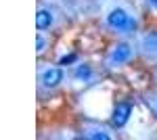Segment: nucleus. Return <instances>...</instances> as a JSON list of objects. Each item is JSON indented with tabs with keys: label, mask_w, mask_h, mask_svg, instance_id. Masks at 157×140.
Returning a JSON list of instances; mask_svg holds the SVG:
<instances>
[{
	"label": "nucleus",
	"mask_w": 157,
	"mask_h": 140,
	"mask_svg": "<svg viewBox=\"0 0 157 140\" xmlns=\"http://www.w3.org/2000/svg\"><path fill=\"white\" fill-rule=\"evenodd\" d=\"M52 48H55V32L36 29V57L44 59L52 52Z\"/></svg>",
	"instance_id": "nucleus-9"
},
{
	"label": "nucleus",
	"mask_w": 157,
	"mask_h": 140,
	"mask_svg": "<svg viewBox=\"0 0 157 140\" xmlns=\"http://www.w3.org/2000/svg\"><path fill=\"white\" fill-rule=\"evenodd\" d=\"M134 42L138 48V59L155 67L157 65V27H143L134 36Z\"/></svg>",
	"instance_id": "nucleus-7"
},
{
	"label": "nucleus",
	"mask_w": 157,
	"mask_h": 140,
	"mask_svg": "<svg viewBox=\"0 0 157 140\" xmlns=\"http://www.w3.org/2000/svg\"><path fill=\"white\" fill-rule=\"evenodd\" d=\"M78 138L84 140H115L117 138V130L113 128L111 123H103L97 119H90L84 117L80 123H78Z\"/></svg>",
	"instance_id": "nucleus-6"
},
{
	"label": "nucleus",
	"mask_w": 157,
	"mask_h": 140,
	"mask_svg": "<svg viewBox=\"0 0 157 140\" xmlns=\"http://www.w3.org/2000/svg\"><path fill=\"white\" fill-rule=\"evenodd\" d=\"M134 105H136L134 98H120L117 103H113L111 111H109V123L117 130V132H121V130L130 123L132 113H134Z\"/></svg>",
	"instance_id": "nucleus-8"
},
{
	"label": "nucleus",
	"mask_w": 157,
	"mask_h": 140,
	"mask_svg": "<svg viewBox=\"0 0 157 140\" xmlns=\"http://www.w3.org/2000/svg\"><path fill=\"white\" fill-rule=\"evenodd\" d=\"M138 2H140V11L157 15V0H138Z\"/></svg>",
	"instance_id": "nucleus-11"
},
{
	"label": "nucleus",
	"mask_w": 157,
	"mask_h": 140,
	"mask_svg": "<svg viewBox=\"0 0 157 140\" xmlns=\"http://www.w3.org/2000/svg\"><path fill=\"white\" fill-rule=\"evenodd\" d=\"M151 78H153V82L157 84V65H155V67H151Z\"/></svg>",
	"instance_id": "nucleus-12"
},
{
	"label": "nucleus",
	"mask_w": 157,
	"mask_h": 140,
	"mask_svg": "<svg viewBox=\"0 0 157 140\" xmlns=\"http://www.w3.org/2000/svg\"><path fill=\"white\" fill-rule=\"evenodd\" d=\"M98 27L111 40L134 38L143 27V11L132 0H105L98 13Z\"/></svg>",
	"instance_id": "nucleus-1"
},
{
	"label": "nucleus",
	"mask_w": 157,
	"mask_h": 140,
	"mask_svg": "<svg viewBox=\"0 0 157 140\" xmlns=\"http://www.w3.org/2000/svg\"><path fill=\"white\" fill-rule=\"evenodd\" d=\"M136 61H138V48L134 38H124V40H113L107 46V50L101 57V67L109 73H117L128 69Z\"/></svg>",
	"instance_id": "nucleus-3"
},
{
	"label": "nucleus",
	"mask_w": 157,
	"mask_h": 140,
	"mask_svg": "<svg viewBox=\"0 0 157 140\" xmlns=\"http://www.w3.org/2000/svg\"><path fill=\"white\" fill-rule=\"evenodd\" d=\"M140 100L145 103V107L149 109V113L153 115V119L157 121V84L151 88H145L140 94Z\"/></svg>",
	"instance_id": "nucleus-10"
},
{
	"label": "nucleus",
	"mask_w": 157,
	"mask_h": 140,
	"mask_svg": "<svg viewBox=\"0 0 157 140\" xmlns=\"http://www.w3.org/2000/svg\"><path fill=\"white\" fill-rule=\"evenodd\" d=\"M67 25V17L57 4L46 2V0H38L36 6V29L44 32H57L61 27Z\"/></svg>",
	"instance_id": "nucleus-5"
},
{
	"label": "nucleus",
	"mask_w": 157,
	"mask_h": 140,
	"mask_svg": "<svg viewBox=\"0 0 157 140\" xmlns=\"http://www.w3.org/2000/svg\"><path fill=\"white\" fill-rule=\"evenodd\" d=\"M69 69V88L73 90H88L94 88L97 84L103 82V67L94 65L88 59H78L71 65H67Z\"/></svg>",
	"instance_id": "nucleus-4"
},
{
	"label": "nucleus",
	"mask_w": 157,
	"mask_h": 140,
	"mask_svg": "<svg viewBox=\"0 0 157 140\" xmlns=\"http://www.w3.org/2000/svg\"><path fill=\"white\" fill-rule=\"evenodd\" d=\"M65 86H69V69L67 65H61L59 61H44L38 59L36 65V90L38 96H52Z\"/></svg>",
	"instance_id": "nucleus-2"
}]
</instances>
